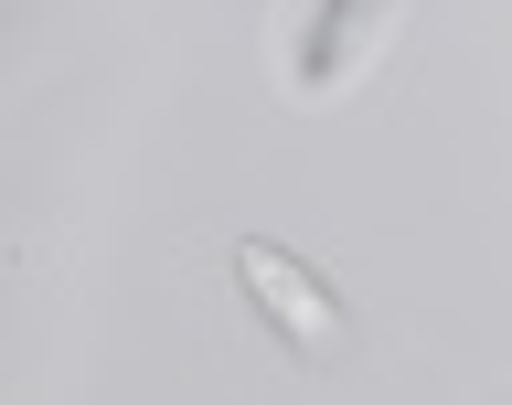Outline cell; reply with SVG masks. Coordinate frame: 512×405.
<instances>
[{"label": "cell", "instance_id": "obj_1", "mask_svg": "<svg viewBox=\"0 0 512 405\" xmlns=\"http://www.w3.org/2000/svg\"><path fill=\"white\" fill-rule=\"evenodd\" d=\"M235 288H246V310L267 320V342H278L288 363L331 374V363L352 352V310H342V288L320 278L299 246H278V235H235Z\"/></svg>", "mask_w": 512, "mask_h": 405}, {"label": "cell", "instance_id": "obj_2", "mask_svg": "<svg viewBox=\"0 0 512 405\" xmlns=\"http://www.w3.org/2000/svg\"><path fill=\"white\" fill-rule=\"evenodd\" d=\"M384 32H395V0H310V22L288 32V96H342Z\"/></svg>", "mask_w": 512, "mask_h": 405}]
</instances>
